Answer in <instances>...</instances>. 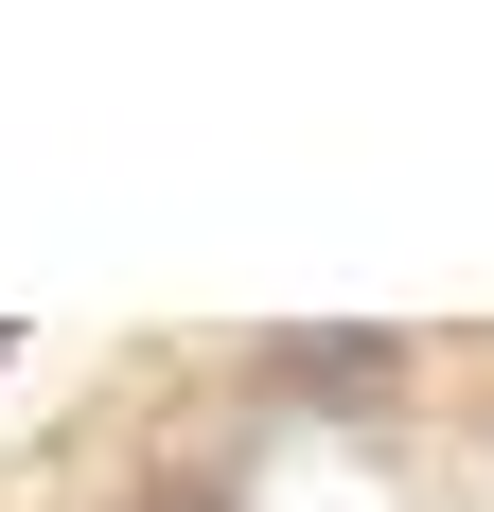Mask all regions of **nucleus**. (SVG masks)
<instances>
[{
  "mask_svg": "<svg viewBox=\"0 0 494 512\" xmlns=\"http://www.w3.org/2000/svg\"><path fill=\"white\" fill-rule=\"evenodd\" d=\"M389 336H300V354H283V389H318V407H371V389H389Z\"/></svg>",
  "mask_w": 494,
  "mask_h": 512,
  "instance_id": "1",
  "label": "nucleus"
},
{
  "mask_svg": "<svg viewBox=\"0 0 494 512\" xmlns=\"http://www.w3.org/2000/svg\"><path fill=\"white\" fill-rule=\"evenodd\" d=\"M124 512H230V460H177L159 495H124Z\"/></svg>",
  "mask_w": 494,
  "mask_h": 512,
  "instance_id": "2",
  "label": "nucleus"
}]
</instances>
